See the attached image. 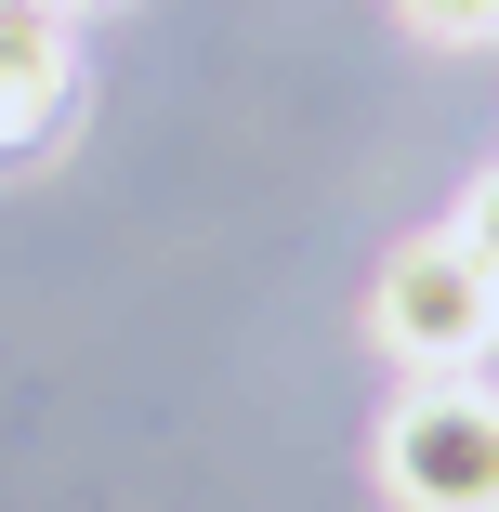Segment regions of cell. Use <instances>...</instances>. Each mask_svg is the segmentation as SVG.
Masks as SVG:
<instances>
[{
  "label": "cell",
  "mask_w": 499,
  "mask_h": 512,
  "mask_svg": "<svg viewBox=\"0 0 499 512\" xmlns=\"http://www.w3.org/2000/svg\"><path fill=\"white\" fill-rule=\"evenodd\" d=\"M381 499L394 512H499V381H473V368L408 381V407L381 421Z\"/></svg>",
  "instance_id": "obj_1"
},
{
  "label": "cell",
  "mask_w": 499,
  "mask_h": 512,
  "mask_svg": "<svg viewBox=\"0 0 499 512\" xmlns=\"http://www.w3.org/2000/svg\"><path fill=\"white\" fill-rule=\"evenodd\" d=\"M368 329L408 355L421 381H447V368H486V342H499V276H486V250L447 224V237H408L381 263V289H368Z\"/></svg>",
  "instance_id": "obj_2"
},
{
  "label": "cell",
  "mask_w": 499,
  "mask_h": 512,
  "mask_svg": "<svg viewBox=\"0 0 499 512\" xmlns=\"http://www.w3.org/2000/svg\"><path fill=\"white\" fill-rule=\"evenodd\" d=\"M79 92V53H66V14L53 0H0V158H27Z\"/></svg>",
  "instance_id": "obj_3"
},
{
  "label": "cell",
  "mask_w": 499,
  "mask_h": 512,
  "mask_svg": "<svg viewBox=\"0 0 499 512\" xmlns=\"http://www.w3.org/2000/svg\"><path fill=\"white\" fill-rule=\"evenodd\" d=\"M421 40H447V53H473V40H499V0H394Z\"/></svg>",
  "instance_id": "obj_4"
},
{
  "label": "cell",
  "mask_w": 499,
  "mask_h": 512,
  "mask_svg": "<svg viewBox=\"0 0 499 512\" xmlns=\"http://www.w3.org/2000/svg\"><path fill=\"white\" fill-rule=\"evenodd\" d=\"M460 237L486 250V276H499V171H473V197H460Z\"/></svg>",
  "instance_id": "obj_5"
},
{
  "label": "cell",
  "mask_w": 499,
  "mask_h": 512,
  "mask_svg": "<svg viewBox=\"0 0 499 512\" xmlns=\"http://www.w3.org/2000/svg\"><path fill=\"white\" fill-rule=\"evenodd\" d=\"M53 14H92V0H53Z\"/></svg>",
  "instance_id": "obj_6"
}]
</instances>
